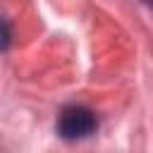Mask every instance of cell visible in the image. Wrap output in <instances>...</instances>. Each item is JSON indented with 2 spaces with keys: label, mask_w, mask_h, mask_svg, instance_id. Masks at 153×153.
Instances as JSON below:
<instances>
[{
  "label": "cell",
  "mask_w": 153,
  "mask_h": 153,
  "mask_svg": "<svg viewBox=\"0 0 153 153\" xmlns=\"http://www.w3.org/2000/svg\"><path fill=\"white\" fill-rule=\"evenodd\" d=\"M57 131L67 141L86 139L88 134L96 131V115L84 105H69L57 117Z\"/></svg>",
  "instance_id": "1"
},
{
  "label": "cell",
  "mask_w": 153,
  "mask_h": 153,
  "mask_svg": "<svg viewBox=\"0 0 153 153\" xmlns=\"http://www.w3.org/2000/svg\"><path fill=\"white\" fill-rule=\"evenodd\" d=\"M146 2H151V5H153V0H146Z\"/></svg>",
  "instance_id": "2"
}]
</instances>
